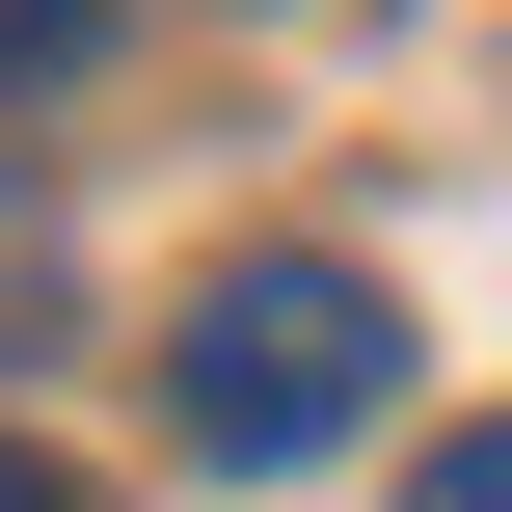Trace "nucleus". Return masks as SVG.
I'll use <instances>...</instances> for the list:
<instances>
[{
  "label": "nucleus",
  "instance_id": "1",
  "mask_svg": "<svg viewBox=\"0 0 512 512\" xmlns=\"http://www.w3.org/2000/svg\"><path fill=\"white\" fill-rule=\"evenodd\" d=\"M162 405H189L216 486H297V459H351V432L405 405V297H378L351 243H243V270L162 324Z\"/></svg>",
  "mask_w": 512,
  "mask_h": 512
},
{
  "label": "nucleus",
  "instance_id": "2",
  "mask_svg": "<svg viewBox=\"0 0 512 512\" xmlns=\"http://www.w3.org/2000/svg\"><path fill=\"white\" fill-rule=\"evenodd\" d=\"M108 54V0H0V81H81Z\"/></svg>",
  "mask_w": 512,
  "mask_h": 512
},
{
  "label": "nucleus",
  "instance_id": "3",
  "mask_svg": "<svg viewBox=\"0 0 512 512\" xmlns=\"http://www.w3.org/2000/svg\"><path fill=\"white\" fill-rule=\"evenodd\" d=\"M405 512H512V432H432V486Z\"/></svg>",
  "mask_w": 512,
  "mask_h": 512
},
{
  "label": "nucleus",
  "instance_id": "4",
  "mask_svg": "<svg viewBox=\"0 0 512 512\" xmlns=\"http://www.w3.org/2000/svg\"><path fill=\"white\" fill-rule=\"evenodd\" d=\"M0 512H108V486H81V459H54V432H0Z\"/></svg>",
  "mask_w": 512,
  "mask_h": 512
}]
</instances>
